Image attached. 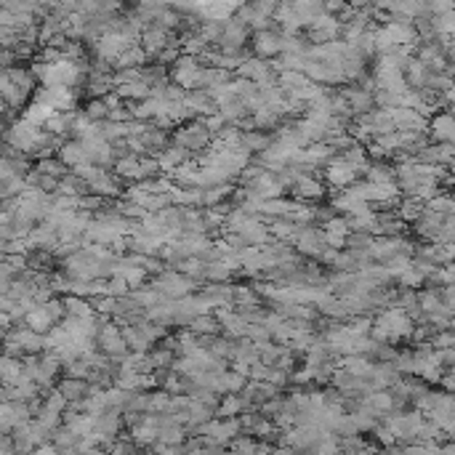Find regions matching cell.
<instances>
[{
	"label": "cell",
	"instance_id": "cell-1",
	"mask_svg": "<svg viewBox=\"0 0 455 455\" xmlns=\"http://www.w3.org/2000/svg\"><path fill=\"white\" fill-rule=\"evenodd\" d=\"M149 285H152L158 293L165 295V298H181V295L197 290V280L181 274L178 269H162L160 274L149 277Z\"/></svg>",
	"mask_w": 455,
	"mask_h": 455
},
{
	"label": "cell",
	"instance_id": "cell-2",
	"mask_svg": "<svg viewBox=\"0 0 455 455\" xmlns=\"http://www.w3.org/2000/svg\"><path fill=\"white\" fill-rule=\"evenodd\" d=\"M357 171L351 168V165H346V162L341 160V155L335 152L333 158H330V162L325 165V178H328V187H330V192H335V189H346L349 184H354L357 181Z\"/></svg>",
	"mask_w": 455,
	"mask_h": 455
},
{
	"label": "cell",
	"instance_id": "cell-3",
	"mask_svg": "<svg viewBox=\"0 0 455 455\" xmlns=\"http://www.w3.org/2000/svg\"><path fill=\"white\" fill-rule=\"evenodd\" d=\"M253 51L258 59H274L282 51V29H255Z\"/></svg>",
	"mask_w": 455,
	"mask_h": 455
},
{
	"label": "cell",
	"instance_id": "cell-4",
	"mask_svg": "<svg viewBox=\"0 0 455 455\" xmlns=\"http://www.w3.org/2000/svg\"><path fill=\"white\" fill-rule=\"evenodd\" d=\"M168 43H174V35H171V29L160 27V24H149V27L141 29V35H139V46L147 51L149 62L155 59L158 51H162Z\"/></svg>",
	"mask_w": 455,
	"mask_h": 455
},
{
	"label": "cell",
	"instance_id": "cell-5",
	"mask_svg": "<svg viewBox=\"0 0 455 455\" xmlns=\"http://www.w3.org/2000/svg\"><path fill=\"white\" fill-rule=\"evenodd\" d=\"M428 141H453L455 139V122H453V115H450V109H440V112H434L431 118H428Z\"/></svg>",
	"mask_w": 455,
	"mask_h": 455
},
{
	"label": "cell",
	"instance_id": "cell-6",
	"mask_svg": "<svg viewBox=\"0 0 455 455\" xmlns=\"http://www.w3.org/2000/svg\"><path fill=\"white\" fill-rule=\"evenodd\" d=\"M290 195H293L295 200H304V202H314L325 197V184H322L317 176H309V174H301L295 176V181L290 184Z\"/></svg>",
	"mask_w": 455,
	"mask_h": 455
},
{
	"label": "cell",
	"instance_id": "cell-7",
	"mask_svg": "<svg viewBox=\"0 0 455 455\" xmlns=\"http://www.w3.org/2000/svg\"><path fill=\"white\" fill-rule=\"evenodd\" d=\"M391 120H394L397 131H426L428 128V118H424L413 107H394L391 109Z\"/></svg>",
	"mask_w": 455,
	"mask_h": 455
},
{
	"label": "cell",
	"instance_id": "cell-8",
	"mask_svg": "<svg viewBox=\"0 0 455 455\" xmlns=\"http://www.w3.org/2000/svg\"><path fill=\"white\" fill-rule=\"evenodd\" d=\"M402 75H405V83H407V88H426V80H428V67L421 62V59H415V56H407V62L402 64Z\"/></svg>",
	"mask_w": 455,
	"mask_h": 455
},
{
	"label": "cell",
	"instance_id": "cell-9",
	"mask_svg": "<svg viewBox=\"0 0 455 455\" xmlns=\"http://www.w3.org/2000/svg\"><path fill=\"white\" fill-rule=\"evenodd\" d=\"M6 338H14L16 344L24 349V354H41L43 351V333H35L32 328H14V330H8Z\"/></svg>",
	"mask_w": 455,
	"mask_h": 455
},
{
	"label": "cell",
	"instance_id": "cell-10",
	"mask_svg": "<svg viewBox=\"0 0 455 455\" xmlns=\"http://www.w3.org/2000/svg\"><path fill=\"white\" fill-rule=\"evenodd\" d=\"M338 365H341L346 373L357 375V378H370L375 362L370 360L368 354H344V357L338 360Z\"/></svg>",
	"mask_w": 455,
	"mask_h": 455
},
{
	"label": "cell",
	"instance_id": "cell-11",
	"mask_svg": "<svg viewBox=\"0 0 455 455\" xmlns=\"http://www.w3.org/2000/svg\"><path fill=\"white\" fill-rule=\"evenodd\" d=\"M155 158H158V162H160V174H171L174 168H178L181 162L187 160L189 152L181 147H176V144H168V147H162Z\"/></svg>",
	"mask_w": 455,
	"mask_h": 455
},
{
	"label": "cell",
	"instance_id": "cell-12",
	"mask_svg": "<svg viewBox=\"0 0 455 455\" xmlns=\"http://www.w3.org/2000/svg\"><path fill=\"white\" fill-rule=\"evenodd\" d=\"M245 410V402H242L240 391H227L218 397V405L214 407L216 418H232V415H240Z\"/></svg>",
	"mask_w": 455,
	"mask_h": 455
},
{
	"label": "cell",
	"instance_id": "cell-13",
	"mask_svg": "<svg viewBox=\"0 0 455 455\" xmlns=\"http://www.w3.org/2000/svg\"><path fill=\"white\" fill-rule=\"evenodd\" d=\"M149 62L147 51L139 46V43H131L125 51H122L118 59H115V64H112V69H125V67H144Z\"/></svg>",
	"mask_w": 455,
	"mask_h": 455
},
{
	"label": "cell",
	"instance_id": "cell-14",
	"mask_svg": "<svg viewBox=\"0 0 455 455\" xmlns=\"http://www.w3.org/2000/svg\"><path fill=\"white\" fill-rule=\"evenodd\" d=\"M139 139H141V144H144V149H147L149 155H158L162 147H168V144H171V131L149 125L147 131L139 136Z\"/></svg>",
	"mask_w": 455,
	"mask_h": 455
},
{
	"label": "cell",
	"instance_id": "cell-15",
	"mask_svg": "<svg viewBox=\"0 0 455 455\" xmlns=\"http://www.w3.org/2000/svg\"><path fill=\"white\" fill-rule=\"evenodd\" d=\"M24 322H27V328H32L35 333H48L51 325H56V320L48 314V309L43 307V304H35V307L29 309L27 314H24Z\"/></svg>",
	"mask_w": 455,
	"mask_h": 455
},
{
	"label": "cell",
	"instance_id": "cell-16",
	"mask_svg": "<svg viewBox=\"0 0 455 455\" xmlns=\"http://www.w3.org/2000/svg\"><path fill=\"white\" fill-rule=\"evenodd\" d=\"M360 174L365 176V181H370V184H384V181H394V165H388L386 160L368 162Z\"/></svg>",
	"mask_w": 455,
	"mask_h": 455
},
{
	"label": "cell",
	"instance_id": "cell-17",
	"mask_svg": "<svg viewBox=\"0 0 455 455\" xmlns=\"http://www.w3.org/2000/svg\"><path fill=\"white\" fill-rule=\"evenodd\" d=\"M240 144L251 155H258V152H264V149L272 144V134L267 131H258V128H251V131H240Z\"/></svg>",
	"mask_w": 455,
	"mask_h": 455
},
{
	"label": "cell",
	"instance_id": "cell-18",
	"mask_svg": "<svg viewBox=\"0 0 455 455\" xmlns=\"http://www.w3.org/2000/svg\"><path fill=\"white\" fill-rule=\"evenodd\" d=\"M56 388L64 394L67 402H78L88 394V381L85 378H72V375H64V381H59Z\"/></svg>",
	"mask_w": 455,
	"mask_h": 455
},
{
	"label": "cell",
	"instance_id": "cell-19",
	"mask_svg": "<svg viewBox=\"0 0 455 455\" xmlns=\"http://www.w3.org/2000/svg\"><path fill=\"white\" fill-rule=\"evenodd\" d=\"M112 174L118 176L122 184H125V181H139V158H136V155L118 158L115 165H112Z\"/></svg>",
	"mask_w": 455,
	"mask_h": 455
},
{
	"label": "cell",
	"instance_id": "cell-20",
	"mask_svg": "<svg viewBox=\"0 0 455 455\" xmlns=\"http://www.w3.org/2000/svg\"><path fill=\"white\" fill-rule=\"evenodd\" d=\"M56 158L64 162L67 168H72V165H78V162L88 160L85 158V149H83V144L75 139V141H62V147L56 149Z\"/></svg>",
	"mask_w": 455,
	"mask_h": 455
},
{
	"label": "cell",
	"instance_id": "cell-21",
	"mask_svg": "<svg viewBox=\"0 0 455 455\" xmlns=\"http://www.w3.org/2000/svg\"><path fill=\"white\" fill-rule=\"evenodd\" d=\"M62 301H64V309H67V314L72 317H94V304H91V298H85V295H62Z\"/></svg>",
	"mask_w": 455,
	"mask_h": 455
},
{
	"label": "cell",
	"instance_id": "cell-22",
	"mask_svg": "<svg viewBox=\"0 0 455 455\" xmlns=\"http://www.w3.org/2000/svg\"><path fill=\"white\" fill-rule=\"evenodd\" d=\"M19 375H22V360L19 357H8V354L0 351V384L11 386V384H16Z\"/></svg>",
	"mask_w": 455,
	"mask_h": 455
},
{
	"label": "cell",
	"instance_id": "cell-23",
	"mask_svg": "<svg viewBox=\"0 0 455 455\" xmlns=\"http://www.w3.org/2000/svg\"><path fill=\"white\" fill-rule=\"evenodd\" d=\"M251 118H253V128H258V131H267V134H269V131H274V128L282 122V118H277V115H274V109L267 107V104H264V107H258V109H253V112H251Z\"/></svg>",
	"mask_w": 455,
	"mask_h": 455
},
{
	"label": "cell",
	"instance_id": "cell-24",
	"mask_svg": "<svg viewBox=\"0 0 455 455\" xmlns=\"http://www.w3.org/2000/svg\"><path fill=\"white\" fill-rule=\"evenodd\" d=\"M338 155H341V160L346 162V165H351L357 174H360L362 168L370 162V160H368V152H365V144H360V141H354L351 147L344 149V152H338Z\"/></svg>",
	"mask_w": 455,
	"mask_h": 455
},
{
	"label": "cell",
	"instance_id": "cell-25",
	"mask_svg": "<svg viewBox=\"0 0 455 455\" xmlns=\"http://www.w3.org/2000/svg\"><path fill=\"white\" fill-rule=\"evenodd\" d=\"M192 333H208V335H218L221 333V322L216 320L214 314H197L192 317L187 325Z\"/></svg>",
	"mask_w": 455,
	"mask_h": 455
},
{
	"label": "cell",
	"instance_id": "cell-26",
	"mask_svg": "<svg viewBox=\"0 0 455 455\" xmlns=\"http://www.w3.org/2000/svg\"><path fill=\"white\" fill-rule=\"evenodd\" d=\"M128 434H131V440L136 442V447H149L152 442L158 440V426H152V424H136V426L128 428Z\"/></svg>",
	"mask_w": 455,
	"mask_h": 455
},
{
	"label": "cell",
	"instance_id": "cell-27",
	"mask_svg": "<svg viewBox=\"0 0 455 455\" xmlns=\"http://www.w3.org/2000/svg\"><path fill=\"white\" fill-rule=\"evenodd\" d=\"M202 280H205V282H227V280H232V272L224 267V261H221V258H211V261H205Z\"/></svg>",
	"mask_w": 455,
	"mask_h": 455
},
{
	"label": "cell",
	"instance_id": "cell-28",
	"mask_svg": "<svg viewBox=\"0 0 455 455\" xmlns=\"http://www.w3.org/2000/svg\"><path fill=\"white\" fill-rule=\"evenodd\" d=\"M428 211H437V214H453L455 211V202H453V192H444V189H440L437 195H431L426 202Z\"/></svg>",
	"mask_w": 455,
	"mask_h": 455
},
{
	"label": "cell",
	"instance_id": "cell-29",
	"mask_svg": "<svg viewBox=\"0 0 455 455\" xmlns=\"http://www.w3.org/2000/svg\"><path fill=\"white\" fill-rule=\"evenodd\" d=\"M251 434H253L255 440L274 442V440H277V434H280V428L274 426V421H272V418H267V415H261V418L255 421L253 426H251Z\"/></svg>",
	"mask_w": 455,
	"mask_h": 455
},
{
	"label": "cell",
	"instance_id": "cell-30",
	"mask_svg": "<svg viewBox=\"0 0 455 455\" xmlns=\"http://www.w3.org/2000/svg\"><path fill=\"white\" fill-rule=\"evenodd\" d=\"M35 171H38V174H43V176H54V178H62V176L67 174L69 168L62 160H59L56 155H51V158H41V160H38V165H35Z\"/></svg>",
	"mask_w": 455,
	"mask_h": 455
},
{
	"label": "cell",
	"instance_id": "cell-31",
	"mask_svg": "<svg viewBox=\"0 0 455 455\" xmlns=\"http://www.w3.org/2000/svg\"><path fill=\"white\" fill-rule=\"evenodd\" d=\"M54 112H56V109H54V107H48V104L32 102V104H29V107L24 109V112H22V118H24V120H29V122H35V125H41V128H43V122L48 120V118H51Z\"/></svg>",
	"mask_w": 455,
	"mask_h": 455
},
{
	"label": "cell",
	"instance_id": "cell-32",
	"mask_svg": "<svg viewBox=\"0 0 455 455\" xmlns=\"http://www.w3.org/2000/svg\"><path fill=\"white\" fill-rule=\"evenodd\" d=\"M184 437H187V428L181 426V424H171V426L158 428V440L165 442V444H174V447H178L184 442Z\"/></svg>",
	"mask_w": 455,
	"mask_h": 455
},
{
	"label": "cell",
	"instance_id": "cell-33",
	"mask_svg": "<svg viewBox=\"0 0 455 455\" xmlns=\"http://www.w3.org/2000/svg\"><path fill=\"white\" fill-rule=\"evenodd\" d=\"M6 72H8V80H11V85L22 88V91H27V94H32V88H35V78H32V72H29V69L11 67V69H6Z\"/></svg>",
	"mask_w": 455,
	"mask_h": 455
},
{
	"label": "cell",
	"instance_id": "cell-34",
	"mask_svg": "<svg viewBox=\"0 0 455 455\" xmlns=\"http://www.w3.org/2000/svg\"><path fill=\"white\" fill-rule=\"evenodd\" d=\"M394 280L400 282V288H410V290H418V288L426 282V277H424V274H421V272H418V269L410 264V267L405 269V272H400Z\"/></svg>",
	"mask_w": 455,
	"mask_h": 455
},
{
	"label": "cell",
	"instance_id": "cell-35",
	"mask_svg": "<svg viewBox=\"0 0 455 455\" xmlns=\"http://www.w3.org/2000/svg\"><path fill=\"white\" fill-rule=\"evenodd\" d=\"M147 357H149V362H152V370H155V368H171V362L176 360L174 349H168V346L149 349Z\"/></svg>",
	"mask_w": 455,
	"mask_h": 455
},
{
	"label": "cell",
	"instance_id": "cell-36",
	"mask_svg": "<svg viewBox=\"0 0 455 455\" xmlns=\"http://www.w3.org/2000/svg\"><path fill=\"white\" fill-rule=\"evenodd\" d=\"M218 112H221V118L227 122H237L242 118V115H251L248 109H245V104H242L240 99H232L229 104H224V107H218Z\"/></svg>",
	"mask_w": 455,
	"mask_h": 455
},
{
	"label": "cell",
	"instance_id": "cell-37",
	"mask_svg": "<svg viewBox=\"0 0 455 455\" xmlns=\"http://www.w3.org/2000/svg\"><path fill=\"white\" fill-rule=\"evenodd\" d=\"M322 232H328V234H349V224H346V216L341 214H333L328 221H322Z\"/></svg>",
	"mask_w": 455,
	"mask_h": 455
},
{
	"label": "cell",
	"instance_id": "cell-38",
	"mask_svg": "<svg viewBox=\"0 0 455 455\" xmlns=\"http://www.w3.org/2000/svg\"><path fill=\"white\" fill-rule=\"evenodd\" d=\"M160 174V162L155 155H141L139 158V178H152Z\"/></svg>",
	"mask_w": 455,
	"mask_h": 455
},
{
	"label": "cell",
	"instance_id": "cell-39",
	"mask_svg": "<svg viewBox=\"0 0 455 455\" xmlns=\"http://www.w3.org/2000/svg\"><path fill=\"white\" fill-rule=\"evenodd\" d=\"M107 112H109V107L104 104L102 96H91V102L85 104V115H88L91 120H107Z\"/></svg>",
	"mask_w": 455,
	"mask_h": 455
},
{
	"label": "cell",
	"instance_id": "cell-40",
	"mask_svg": "<svg viewBox=\"0 0 455 455\" xmlns=\"http://www.w3.org/2000/svg\"><path fill=\"white\" fill-rule=\"evenodd\" d=\"M428 344L431 349H444V346H455V335L450 328H444V330H434L431 338H428Z\"/></svg>",
	"mask_w": 455,
	"mask_h": 455
},
{
	"label": "cell",
	"instance_id": "cell-41",
	"mask_svg": "<svg viewBox=\"0 0 455 455\" xmlns=\"http://www.w3.org/2000/svg\"><path fill=\"white\" fill-rule=\"evenodd\" d=\"M370 240H373V234H368V232H349L346 248H351V251H368Z\"/></svg>",
	"mask_w": 455,
	"mask_h": 455
},
{
	"label": "cell",
	"instance_id": "cell-42",
	"mask_svg": "<svg viewBox=\"0 0 455 455\" xmlns=\"http://www.w3.org/2000/svg\"><path fill=\"white\" fill-rule=\"evenodd\" d=\"M131 293V288H128V282L122 280L120 274H112L107 277V295H115V298H122V295Z\"/></svg>",
	"mask_w": 455,
	"mask_h": 455
},
{
	"label": "cell",
	"instance_id": "cell-43",
	"mask_svg": "<svg viewBox=\"0 0 455 455\" xmlns=\"http://www.w3.org/2000/svg\"><path fill=\"white\" fill-rule=\"evenodd\" d=\"M200 122L205 125V128H208V131H211V136L218 134V131L227 125V120L221 118V112H218V109H216L214 115H205V118H200Z\"/></svg>",
	"mask_w": 455,
	"mask_h": 455
},
{
	"label": "cell",
	"instance_id": "cell-44",
	"mask_svg": "<svg viewBox=\"0 0 455 455\" xmlns=\"http://www.w3.org/2000/svg\"><path fill=\"white\" fill-rule=\"evenodd\" d=\"M11 450H16L11 431H0V453H11Z\"/></svg>",
	"mask_w": 455,
	"mask_h": 455
},
{
	"label": "cell",
	"instance_id": "cell-45",
	"mask_svg": "<svg viewBox=\"0 0 455 455\" xmlns=\"http://www.w3.org/2000/svg\"><path fill=\"white\" fill-rule=\"evenodd\" d=\"M0 202H3V197H0Z\"/></svg>",
	"mask_w": 455,
	"mask_h": 455
}]
</instances>
